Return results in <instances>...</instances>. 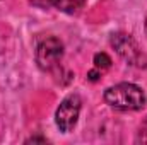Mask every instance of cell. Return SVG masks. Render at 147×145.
Instances as JSON below:
<instances>
[{
	"label": "cell",
	"mask_w": 147,
	"mask_h": 145,
	"mask_svg": "<svg viewBox=\"0 0 147 145\" xmlns=\"http://www.w3.org/2000/svg\"><path fill=\"white\" fill-rule=\"evenodd\" d=\"M105 101L115 109L137 111V109H142L146 106V94L139 85L121 82V84L111 85L106 89Z\"/></svg>",
	"instance_id": "6da1fadb"
},
{
	"label": "cell",
	"mask_w": 147,
	"mask_h": 145,
	"mask_svg": "<svg viewBox=\"0 0 147 145\" xmlns=\"http://www.w3.org/2000/svg\"><path fill=\"white\" fill-rule=\"evenodd\" d=\"M80 97L77 94H70L67 96L60 106L57 108L55 113V121H57V126L60 128V132L63 133H69L72 132L77 125V119H79V113H80Z\"/></svg>",
	"instance_id": "7a4b0ae2"
},
{
	"label": "cell",
	"mask_w": 147,
	"mask_h": 145,
	"mask_svg": "<svg viewBox=\"0 0 147 145\" xmlns=\"http://www.w3.org/2000/svg\"><path fill=\"white\" fill-rule=\"evenodd\" d=\"M63 56V44L58 38H46L38 44L36 62L41 70H51Z\"/></svg>",
	"instance_id": "3957f363"
},
{
	"label": "cell",
	"mask_w": 147,
	"mask_h": 145,
	"mask_svg": "<svg viewBox=\"0 0 147 145\" xmlns=\"http://www.w3.org/2000/svg\"><path fill=\"white\" fill-rule=\"evenodd\" d=\"M113 46L116 48V51L128 62H132L134 65H140V51L137 50V44L132 41V38H128L127 34H116L113 38Z\"/></svg>",
	"instance_id": "277c9868"
},
{
	"label": "cell",
	"mask_w": 147,
	"mask_h": 145,
	"mask_svg": "<svg viewBox=\"0 0 147 145\" xmlns=\"http://www.w3.org/2000/svg\"><path fill=\"white\" fill-rule=\"evenodd\" d=\"M86 0H51V3L62 10V12H67V14H75L82 9Z\"/></svg>",
	"instance_id": "5b68a950"
},
{
	"label": "cell",
	"mask_w": 147,
	"mask_h": 145,
	"mask_svg": "<svg viewBox=\"0 0 147 145\" xmlns=\"http://www.w3.org/2000/svg\"><path fill=\"white\" fill-rule=\"evenodd\" d=\"M94 67H96L98 70L110 68L111 67V58L106 53H96V55H94Z\"/></svg>",
	"instance_id": "8992f818"
},
{
	"label": "cell",
	"mask_w": 147,
	"mask_h": 145,
	"mask_svg": "<svg viewBox=\"0 0 147 145\" xmlns=\"http://www.w3.org/2000/svg\"><path fill=\"white\" fill-rule=\"evenodd\" d=\"M139 140H140V142H144V144H147V118H146V121L142 123V126H140V135H139Z\"/></svg>",
	"instance_id": "52a82bcc"
},
{
	"label": "cell",
	"mask_w": 147,
	"mask_h": 145,
	"mask_svg": "<svg viewBox=\"0 0 147 145\" xmlns=\"http://www.w3.org/2000/svg\"><path fill=\"white\" fill-rule=\"evenodd\" d=\"M98 75H99V70H98V68H96V70H91V72H89V79H91V80H98Z\"/></svg>",
	"instance_id": "ba28073f"
},
{
	"label": "cell",
	"mask_w": 147,
	"mask_h": 145,
	"mask_svg": "<svg viewBox=\"0 0 147 145\" xmlns=\"http://www.w3.org/2000/svg\"><path fill=\"white\" fill-rule=\"evenodd\" d=\"M146 29H147V22H146Z\"/></svg>",
	"instance_id": "9c48e42d"
}]
</instances>
